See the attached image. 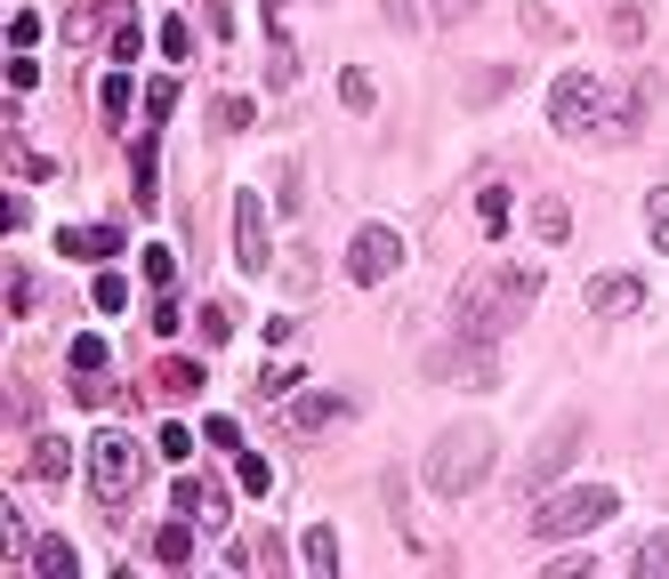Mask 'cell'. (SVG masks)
Returning a JSON list of instances; mask_svg holds the SVG:
<instances>
[{
  "mask_svg": "<svg viewBox=\"0 0 669 579\" xmlns=\"http://www.w3.org/2000/svg\"><path fill=\"white\" fill-rule=\"evenodd\" d=\"M202 338H210V346H227V338H234V306H227V298L202 306Z\"/></svg>",
  "mask_w": 669,
  "mask_h": 579,
  "instance_id": "cell-21",
  "label": "cell"
},
{
  "mask_svg": "<svg viewBox=\"0 0 669 579\" xmlns=\"http://www.w3.org/2000/svg\"><path fill=\"white\" fill-rule=\"evenodd\" d=\"M65 355H73V370H106V338H89V330H81Z\"/></svg>",
  "mask_w": 669,
  "mask_h": 579,
  "instance_id": "cell-32",
  "label": "cell"
},
{
  "mask_svg": "<svg viewBox=\"0 0 669 579\" xmlns=\"http://www.w3.org/2000/svg\"><path fill=\"white\" fill-rule=\"evenodd\" d=\"M234 475H242V491H258V500L275 491V467L258 459V451H242V459H234Z\"/></svg>",
  "mask_w": 669,
  "mask_h": 579,
  "instance_id": "cell-22",
  "label": "cell"
},
{
  "mask_svg": "<svg viewBox=\"0 0 669 579\" xmlns=\"http://www.w3.org/2000/svg\"><path fill=\"white\" fill-rule=\"evenodd\" d=\"M492 459H500V443H492V427L484 419H460V427H443L436 434V451H428V491L436 500H469V491L492 475Z\"/></svg>",
  "mask_w": 669,
  "mask_h": 579,
  "instance_id": "cell-2",
  "label": "cell"
},
{
  "mask_svg": "<svg viewBox=\"0 0 669 579\" xmlns=\"http://www.w3.org/2000/svg\"><path fill=\"white\" fill-rule=\"evenodd\" d=\"M9 306H16V315H33V274H25V266H9Z\"/></svg>",
  "mask_w": 669,
  "mask_h": 579,
  "instance_id": "cell-36",
  "label": "cell"
},
{
  "mask_svg": "<svg viewBox=\"0 0 669 579\" xmlns=\"http://www.w3.org/2000/svg\"><path fill=\"white\" fill-rule=\"evenodd\" d=\"M581 306H589L597 322H621V315H637V306H645V282L637 274H597L589 290H581Z\"/></svg>",
  "mask_w": 669,
  "mask_h": 579,
  "instance_id": "cell-8",
  "label": "cell"
},
{
  "mask_svg": "<svg viewBox=\"0 0 669 579\" xmlns=\"http://www.w3.org/2000/svg\"><path fill=\"white\" fill-rule=\"evenodd\" d=\"M234 266L242 274H275V234H267V210H258V194H234Z\"/></svg>",
  "mask_w": 669,
  "mask_h": 579,
  "instance_id": "cell-7",
  "label": "cell"
},
{
  "mask_svg": "<svg viewBox=\"0 0 669 579\" xmlns=\"http://www.w3.org/2000/svg\"><path fill=\"white\" fill-rule=\"evenodd\" d=\"M540 298V266H476L452 298V338H484L492 346L509 322H524V306Z\"/></svg>",
  "mask_w": 669,
  "mask_h": 579,
  "instance_id": "cell-1",
  "label": "cell"
},
{
  "mask_svg": "<svg viewBox=\"0 0 669 579\" xmlns=\"http://www.w3.org/2000/svg\"><path fill=\"white\" fill-rule=\"evenodd\" d=\"M33 571H40V579H81L73 540H57V531H49V540H33Z\"/></svg>",
  "mask_w": 669,
  "mask_h": 579,
  "instance_id": "cell-14",
  "label": "cell"
},
{
  "mask_svg": "<svg viewBox=\"0 0 669 579\" xmlns=\"http://www.w3.org/2000/svg\"><path fill=\"white\" fill-rule=\"evenodd\" d=\"M178 515H194V523H227V491L202 483V475H178Z\"/></svg>",
  "mask_w": 669,
  "mask_h": 579,
  "instance_id": "cell-11",
  "label": "cell"
},
{
  "mask_svg": "<svg viewBox=\"0 0 669 579\" xmlns=\"http://www.w3.org/2000/svg\"><path fill=\"white\" fill-rule=\"evenodd\" d=\"M161 57H194V25H186V16H170V25H161Z\"/></svg>",
  "mask_w": 669,
  "mask_h": 579,
  "instance_id": "cell-30",
  "label": "cell"
},
{
  "mask_svg": "<svg viewBox=\"0 0 669 579\" xmlns=\"http://www.w3.org/2000/svg\"><path fill=\"white\" fill-rule=\"evenodd\" d=\"M33 81H40V65H33V57H25V49H16V57H9V89H16V97H25V89H33Z\"/></svg>",
  "mask_w": 669,
  "mask_h": 579,
  "instance_id": "cell-37",
  "label": "cell"
},
{
  "mask_svg": "<svg viewBox=\"0 0 669 579\" xmlns=\"http://www.w3.org/2000/svg\"><path fill=\"white\" fill-rule=\"evenodd\" d=\"M146 274H154V282H178V258L161 250V242H154V250H146Z\"/></svg>",
  "mask_w": 669,
  "mask_h": 579,
  "instance_id": "cell-40",
  "label": "cell"
},
{
  "mask_svg": "<svg viewBox=\"0 0 669 579\" xmlns=\"http://www.w3.org/2000/svg\"><path fill=\"white\" fill-rule=\"evenodd\" d=\"M130 97H137V81H130V73H106V81H97V106H106L113 121L130 113Z\"/></svg>",
  "mask_w": 669,
  "mask_h": 579,
  "instance_id": "cell-20",
  "label": "cell"
},
{
  "mask_svg": "<svg viewBox=\"0 0 669 579\" xmlns=\"http://www.w3.org/2000/svg\"><path fill=\"white\" fill-rule=\"evenodd\" d=\"M154 386H161V395H194V386H202V362H161Z\"/></svg>",
  "mask_w": 669,
  "mask_h": 579,
  "instance_id": "cell-19",
  "label": "cell"
},
{
  "mask_svg": "<svg viewBox=\"0 0 669 579\" xmlns=\"http://www.w3.org/2000/svg\"><path fill=\"white\" fill-rule=\"evenodd\" d=\"M549 130H557V137H621V97H605L597 73H557Z\"/></svg>",
  "mask_w": 669,
  "mask_h": 579,
  "instance_id": "cell-3",
  "label": "cell"
},
{
  "mask_svg": "<svg viewBox=\"0 0 669 579\" xmlns=\"http://www.w3.org/2000/svg\"><path fill=\"white\" fill-rule=\"evenodd\" d=\"M403 258H412V250H403V234H396V225H363V234L348 242V282L379 290L388 274H403Z\"/></svg>",
  "mask_w": 669,
  "mask_h": 579,
  "instance_id": "cell-6",
  "label": "cell"
},
{
  "mask_svg": "<svg viewBox=\"0 0 669 579\" xmlns=\"http://www.w3.org/2000/svg\"><path fill=\"white\" fill-rule=\"evenodd\" d=\"M267 81H275V89H291V81H299V49H291L282 33H275V65H267Z\"/></svg>",
  "mask_w": 669,
  "mask_h": 579,
  "instance_id": "cell-27",
  "label": "cell"
},
{
  "mask_svg": "<svg viewBox=\"0 0 669 579\" xmlns=\"http://www.w3.org/2000/svg\"><path fill=\"white\" fill-rule=\"evenodd\" d=\"M476 218H484V234H500V225H509V185H484Z\"/></svg>",
  "mask_w": 669,
  "mask_h": 579,
  "instance_id": "cell-23",
  "label": "cell"
},
{
  "mask_svg": "<svg viewBox=\"0 0 669 579\" xmlns=\"http://www.w3.org/2000/svg\"><path fill=\"white\" fill-rule=\"evenodd\" d=\"M0 555H33L25 547V515H16L9 500H0Z\"/></svg>",
  "mask_w": 669,
  "mask_h": 579,
  "instance_id": "cell-24",
  "label": "cell"
},
{
  "mask_svg": "<svg viewBox=\"0 0 669 579\" xmlns=\"http://www.w3.org/2000/svg\"><path fill=\"white\" fill-rule=\"evenodd\" d=\"M630 564H637V571H654V579H669V540H637Z\"/></svg>",
  "mask_w": 669,
  "mask_h": 579,
  "instance_id": "cell-29",
  "label": "cell"
},
{
  "mask_svg": "<svg viewBox=\"0 0 669 579\" xmlns=\"http://www.w3.org/2000/svg\"><path fill=\"white\" fill-rule=\"evenodd\" d=\"M202 443H210V451H242V427L234 419H202Z\"/></svg>",
  "mask_w": 669,
  "mask_h": 579,
  "instance_id": "cell-33",
  "label": "cell"
},
{
  "mask_svg": "<svg viewBox=\"0 0 669 579\" xmlns=\"http://www.w3.org/2000/svg\"><path fill=\"white\" fill-rule=\"evenodd\" d=\"M57 258H121V225H65Z\"/></svg>",
  "mask_w": 669,
  "mask_h": 579,
  "instance_id": "cell-10",
  "label": "cell"
},
{
  "mask_svg": "<svg viewBox=\"0 0 669 579\" xmlns=\"http://www.w3.org/2000/svg\"><path fill=\"white\" fill-rule=\"evenodd\" d=\"M533 234H540V242H549V250H557V242L573 234V210H564L557 194H540V201H533Z\"/></svg>",
  "mask_w": 669,
  "mask_h": 579,
  "instance_id": "cell-17",
  "label": "cell"
},
{
  "mask_svg": "<svg viewBox=\"0 0 669 579\" xmlns=\"http://www.w3.org/2000/svg\"><path fill=\"white\" fill-rule=\"evenodd\" d=\"M645 234H654V250L669 258V185H654V194H645Z\"/></svg>",
  "mask_w": 669,
  "mask_h": 579,
  "instance_id": "cell-18",
  "label": "cell"
},
{
  "mask_svg": "<svg viewBox=\"0 0 669 579\" xmlns=\"http://www.w3.org/2000/svg\"><path fill=\"white\" fill-rule=\"evenodd\" d=\"M170 106H178V81H154V89H146V121H161Z\"/></svg>",
  "mask_w": 669,
  "mask_h": 579,
  "instance_id": "cell-38",
  "label": "cell"
},
{
  "mask_svg": "<svg viewBox=\"0 0 669 579\" xmlns=\"http://www.w3.org/2000/svg\"><path fill=\"white\" fill-rule=\"evenodd\" d=\"M137 49H146V33H137V16H121L113 25V65H137Z\"/></svg>",
  "mask_w": 669,
  "mask_h": 579,
  "instance_id": "cell-25",
  "label": "cell"
},
{
  "mask_svg": "<svg viewBox=\"0 0 669 579\" xmlns=\"http://www.w3.org/2000/svg\"><path fill=\"white\" fill-rule=\"evenodd\" d=\"M137 483H146V451H137L121 427H97V434H89V491H97L106 507H130Z\"/></svg>",
  "mask_w": 669,
  "mask_h": 579,
  "instance_id": "cell-5",
  "label": "cell"
},
{
  "mask_svg": "<svg viewBox=\"0 0 669 579\" xmlns=\"http://www.w3.org/2000/svg\"><path fill=\"white\" fill-rule=\"evenodd\" d=\"M154 564H170V571L194 564V515H186V523H161V531H154Z\"/></svg>",
  "mask_w": 669,
  "mask_h": 579,
  "instance_id": "cell-16",
  "label": "cell"
},
{
  "mask_svg": "<svg viewBox=\"0 0 669 579\" xmlns=\"http://www.w3.org/2000/svg\"><path fill=\"white\" fill-rule=\"evenodd\" d=\"M291 386H299V370H291V362H275V370H258V395H267V403H282V395H291Z\"/></svg>",
  "mask_w": 669,
  "mask_h": 579,
  "instance_id": "cell-28",
  "label": "cell"
},
{
  "mask_svg": "<svg viewBox=\"0 0 669 579\" xmlns=\"http://www.w3.org/2000/svg\"><path fill=\"white\" fill-rule=\"evenodd\" d=\"M339 97H348V113H372V73H339Z\"/></svg>",
  "mask_w": 669,
  "mask_h": 579,
  "instance_id": "cell-31",
  "label": "cell"
},
{
  "mask_svg": "<svg viewBox=\"0 0 669 579\" xmlns=\"http://www.w3.org/2000/svg\"><path fill=\"white\" fill-rule=\"evenodd\" d=\"M161 459L186 467V459H194V434H186V427H161Z\"/></svg>",
  "mask_w": 669,
  "mask_h": 579,
  "instance_id": "cell-34",
  "label": "cell"
},
{
  "mask_svg": "<svg viewBox=\"0 0 669 579\" xmlns=\"http://www.w3.org/2000/svg\"><path fill=\"white\" fill-rule=\"evenodd\" d=\"M348 395H307V403H291V427L299 434H323V427H348Z\"/></svg>",
  "mask_w": 669,
  "mask_h": 579,
  "instance_id": "cell-12",
  "label": "cell"
},
{
  "mask_svg": "<svg viewBox=\"0 0 669 579\" xmlns=\"http://www.w3.org/2000/svg\"><path fill=\"white\" fill-rule=\"evenodd\" d=\"M218 130H251V97H218Z\"/></svg>",
  "mask_w": 669,
  "mask_h": 579,
  "instance_id": "cell-35",
  "label": "cell"
},
{
  "mask_svg": "<svg viewBox=\"0 0 669 579\" xmlns=\"http://www.w3.org/2000/svg\"><path fill=\"white\" fill-rule=\"evenodd\" d=\"M89 298H97V315H121V306H130V282H121V274H97Z\"/></svg>",
  "mask_w": 669,
  "mask_h": 579,
  "instance_id": "cell-26",
  "label": "cell"
},
{
  "mask_svg": "<svg viewBox=\"0 0 669 579\" xmlns=\"http://www.w3.org/2000/svg\"><path fill=\"white\" fill-rule=\"evenodd\" d=\"M476 9V0H436V16H443V25H452V16H469Z\"/></svg>",
  "mask_w": 669,
  "mask_h": 579,
  "instance_id": "cell-41",
  "label": "cell"
},
{
  "mask_svg": "<svg viewBox=\"0 0 669 579\" xmlns=\"http://www.w3.org/2000/svg\"><path fill=\"white\" fill-rule=\"evenodd\" d=\"M9 40H16V49H33V40H40V16H33V9H16V25H9Z\"/></svg>",
  "mask_w": 669,
  "mask_h": 579,
  "instance_id": "cell-39",
  "label": "cell"
},
{
  "mask_svg": "<svg viewBox=\"0 0 669 579\" xmlns=\"http://www.w3.org/2000/svg\"><path fill=\"white\" fill-rule=\"evenodd\" d=\"M65 475H73V451L57 443V434H40L33 443V483H49V491H65Z\"/></svg>",
  "mask_w": 669,
  "mask_h": 579,
  "instance_id": "cell-15",
  "label": "cell"
},
{
  "mask_svg": "<svg viewBox=\"0 0 669 579\" xmlns=\"http://www.w3.org/2000/svg\"><path fill=\"white\" fill-rule=\"evenodd\" d=\"M621 515V500L605 483H573V491H549L533 515V540H581V531H605Z\"/></svg>",
  "mask_w": 669,
  "mask_h": 579,
  "instance_id": "cell-4",
  "label": "cell"
},
{
  "mask_svg": "<svg viewBox=\"0 0 669 579\" xmlns=\"http://www.w3.org/2000/svg\"><path fill=\"white\" fill-rule=\"evenodd\" d=\"M299 564H307L315 579H331L339 571V531L331 523H307V531H299Z\"/></svg>",
  "mask_w": 669,
  "mask_h": 579,
  "instance_id": "cell-13",
  "label": "cell"
},
{
  "mask_svg": "<svg viewBox=\"0 0 669 579\" xmlns=\"http://www.w3.org/2000/svg\"><path fill=\"white\" fill-rule=\"evenodd\" d=\"M573 443H581V419H573V410H564V419L549 427V434H540V451H533V467H524V483H549V475H564V459H573Z\"/></svg>",
  "mask_w": 669,
  "mask_h": 579,
  "instance_id": "cell-9",
  "label": "cell"
}]
</instances>
